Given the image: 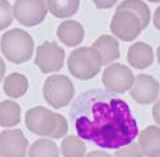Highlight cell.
I'll list each match as a JSON object with an SVG mask.
<instances>
[{"instance_id":"cell-1","label":"cell","mask_w":160,"mask_h":157,"mask_svg":"<svg viewBox=\"0 0 160 157\" xmlns=\"http://www.w3.org/2000/svg\"><path fill=\"white\" fill-rule=\"evenodd\" d=\"M79 138L105 149H118L138 135V125L128 104L108 91L90 89L79 95L70 109Z\"/></svg>"},{"instance_id":"cell-2","label":"cell","mask_w":160,"mask_h":157,"mask_svg":"<svg viewBox=\"0 0 160 157\" xmlns=\"http://www.w3.org/2000/svg\"><path fill=\"white\" fill-rule=\"evenodd\" d=\"M1 50L10 62L21 64L32 57L34 51V40L23 29L14 28L2 35Z\"/></svg>"},{"instance_id":"cell-3","label":"cell","mask_w":160,"mask_h":157,"mask_svg":"<svg viewBox=\"0 0 160 157\" xmlns=\"http://www.w3.org/2000/svg\"><path fill=\"white\" fill-rule=\"evenodd\" d=\"M67 66L74 77L88 80L95 77L102 66V60L98 51L93 47H80L70 53Z\"/></svg>"},{"instance_id":"cell-4","label":"cell","mask_w":160,"mask_h":157,"mask_svg":"<svg viewBox=\"0 0 160 157\" xmlns=\"http://www.w3.org/2000/svg\"><path fill=\"white\" fill-rule=\"evenodd\" d=\"M75 93L72 81L64 75H52L43 86L45 101L55 109L62 108L70 103Z\"/></svg>"},{"instance_id":"cell-5","label":"cell","mask_w":160,"mask_h":157,"mask_svg":"<svg viewBox=\"0 0 160 157\" xmlns=\"http://www.w3.org/2000/svg\"><path fill=\"white\" fill-rule=\"evenodd\" d=\"M12 14L24 26H36L46 17V3L44 0H16L12 8Z\"/></svg>"},{"instance_id":"cell-6","label":"cell","mask_w":160,"mask_h":157,"mask_svg":"<svg viewBox=\"0 0 160 157\" xmlns=\"http://www.w3.org/2000/svg\"><path fill=\"white\" fill-rule=\"evenodd\" d=\"M142 30L141 22L138 17L126 10L116 11L110 22V31L112 34L126 42L136 39Z\"/></svg>"},{"instance_id":"cell-7","label":"cell","mask_w":160,"mask_h":157,"mask_svg":"<svg viewBox=\"0 0 160 157\" xmlns=\"http://www.w3.org/2000/svg\"><path fill=\"white\" fill-rule=\"evenodd\" d=\"M65 59V51L57 43L45 41L36 50L34 62L43 73L59 71Z\"/></svg>"},{"instance_id":"cell-8","label":"cell","mask_w":160,"mask_h":157,"mask_svg":"<svg viewBox=\"0 0 160 157\" xmlns=\"http://www.w3.org/2000/svg\"><path fill=\"white\" fill-rule=\"evenodd\" d=\"M134 75L131 69L120 63L109 65L102 74V83L109 91L124 93L132 87Z\"/></svg>"},{"instance_id":"cell-9","label":"cell","mask_w":160,"mask_h":157,"mask_svg":"<svg viewBox=\"0 0 160 157\" xmlns=\"http://www.w3.org/2000/svg\"><path fill=\"white\" fill-rule=\"evenodd\" d=\"M25 124L34 134L50 136L55 125V113L42 106L31 108L25 115Z\"/></svg>"},{"instance_id":"cell-10","label":"cell","mask_w":160,"mask_h":157,"mask_svg":"<svg viewBox=\"0 0 160 157\" xmlns=\"http://www.w3.org/2000/svg\"><path fill=\"white\" fill-rule=\"evenodd\" d=\"M28 140L20 129L4 130L0 134V155L3 157H25Z\"/></svg>"},{"instance_id":"cell-11","label":"cell","mask_w":160,"mask_h":157,"mask_svg":"<svg viewBox=\"0 0 160 157\" xmlns=\"http://www.w3.org/2000/svg\"><path fill=\"white\" fill-rule=\"evenodd\" d=\"M133 87L130 95L136 102L140 104H150L158 97L159 84L154 77L147 74H139L134 79Z\"/></svg>"},{"instance_id":"cell-12","label":"cell","mask_w":160,"mask_h":157,"mask_svg":"<svg viewBox=\"0 0 160 157\" xmlns=\"http://www.w3.org/2000/svg\"><path fill=\"white\" fill-rule=\"evenodd\" d=\"M128 63L136 69L149 67L154 62L152 47L144 42H136L131 45L127 53Z\"/></svg>"},{"instance_id":"cell-13","label":"cell","mask_w":160,"mask_h":157,"mask_svg":"<svg viewBox=\"0 0 160 157\" xmlns=\"http://www.w3.org/2000/svg\"><path fill=\"white\" fill-rule=\"evenodd\" d=\"M138 146L142 154L147 157H159L160 129L158 126H148L142 130L138 137Z\"/></svg>"},{"instance_id":"cell-14","label":"cell","mask_w":160,"mask_h":157,"mask_svg":"<svg viewBox=\"0 0 160 157\" xmlns=\"http://www.w3.org/2000/svg\"><path fill=\"white\" fill-rule=\"evenodd\" d=\"M57 36L60 41L66 46H76L83 41L84 28L78 21L67 20L58 26Z\"/></svg>"},{"instance_id":"cell-15","label":"cell","mask_w":160,"mask_h":157,"mask_svg":"<svg viewBox=\"0 0 160 157\" xmlns=\"http://www.w3.org/2000/svg\"><path fill=\"white\" fill-rule=\"evenodd\" d=\"M98 51L102 60V64H108L120 57L119 43L110 35H102L92 45Z\"/></svg>"},{"instance_id":"cell-16","label":"cell","mask_w":160,"mask_h":157,"mask_svg":"<svg viewBox=\"0 0 160 157\" xmlns=\"http://www.w3.org/2000/svg\"><path fill=\"white\" fill-rule=\"evenodd\" d=\"M3 89L6 95L11 98H19L28 90V80L20 73H12L5 78Z\"/></svg>"},{"instance_id":"cell-17","label":"cell","mask_w":160,"mask_h":157,"mask_svg":"<svg viewBox=\"0 0 160 157\" xmlns=\"http://www.w3.org/2000/svg\"><path fill=\"white\" fill-rule=\"evenodd\" d=\"M80 0H46V7L53 16L67 18L74 15L79 8Z\"/></svg>"},{"instance_id":"cell-18","label":"cell","mask_w":160,"mask_h":157,"mask_svg":"<svg viewBox=\"0 0 160 157\" xmlns=\"http://www.w3.org/2000/svg\"><path fill=\"white\" fill-rule=\"evenodd\" d=\"M120 10H126L136 15L141 22L142 29H145L148 26L151 14L147 4L144 3L142 0H124L116 8V11H120Z\"/></svg>"},{"instance_id":"cell-19","label":"cell","mask_w":160,"mask_h":157,"mask_svg":"<svg viewBox=\"0 0 160 157\" xmlns=\"http://www.w3.org/2000/svg\"><path fill=\"white\" fill-rule=\"evenodd\" d=\"M20 122L19 105L10 100L0 102V125L3 127H12Z\"/></svg>"},{"instance_id":"cell-20","label":"cell","mask_w":160,"mask_h":157,"mask_svg":"<svg viewBox=\"0 0 160 157\" xmlns=\"http://www.w3.org/2000/svg\"><path fill=\"white\" fill-rule=\"evenodd\" d=\"M28 157H59V151L53 141L39 139L30 146Z\"/></svg>"},{"instance_id":"cell-21","label":"cell","mask_w":160,"mask_h":157,"mask_svg":"<svg viewBox=\"0 0 160 157\" xmlns=\"http://www.w3.org/2000/svg\"><path fill=\"white\" fill-rule=\"evenodd\" d=\"M85 150L86 147L83 141L73 135L67 136L61 143V152L64 157H83Z\"/></svg>"},{"instance_id":"cell-22","label":"cell","mask_w":160,"mask_h":157,"mask_svg":"<svg viewBox=\"0 0 160 157\" xmlns=\"http://www.w3.org/2000/svg\"><path fill=\"white\" fill-rule=\"evenodd\" d=\"M13 21L11 5L7 0H0V30L6 29Z\"/></svg>"},{"instance_id":"cell-23","label":"cell","mask_w":160,"mask_h":157,"mask_svg":"<svg viewBox=\"0 0 160 157\" xmlns=\"http://www.w3.org/2000/svg\"><path fill=\"white\" fill-rule=\"evenodd\" d=\"M114 157H143V154L138 144L131 142L118 148L114 153Z\"/></svg>"},{"instance_id":"cell-24","label":"cell","mask_w":160,"mask_h":157,"mask_svg":"<svg viewBox=\"0 0 160 157\" xmlns=\"http://www.w3.org/2000/svg\"><path fill=\"white\" fill-rule=\"evenodd\" d=\"M68 131V124L67 121L63 116L60 114H55V125L50 137L52 138H61L67 133Z\"/></svg>"},{"instance_id":"cell-25","label":"cell","mask_w":160,"mask_h":157,"mask_svg":"<svg viewBox=\"0 0 160 157\" xmlns=\"http://www.w3.org/2000/svg\"><path fill=\"white\" fill-rule=\"evenodd\" d=\"M96 7L99 9H108L116 4L117 0H92Z\"/></svg>"},{"instance_id":"cell-26","label":"cell","mask_w":160,"mask_h":157,"mask_svg":"<svg viewBox=\"0 0 160 157\" xmlns=\"http://www.w3.org/2000/svg\"><path fill=\"white\" fill-rule=\"evenodd\" d=\"M85 157H112V156L107 152H104L102 150H95V151H91V152L88 153Z\"/></svg>"},{"instance_id":"cell-27","label":"cell","mask_w":160,"mask_h":157,"mask_svg":"<svg viewBox=\"0 0 160 157\" xmlns=\"http://www.w3.org/2000/svg\"><path fill=\"white\" fill-rule=\"evenodd\" d=\"M4 74H5V63L3 61V59L0 57V81L2 80Z\"/></svg>"},{"instance_id":"cell-28","label":"cell","mask_w":160,"mask_h":157,"mask_svg":"<svg viewBox=\"0 0 160 157\" xmlns=\"http://www.w3.org/2000/svg\"><path fill=\"white\" fill-rule=\"evenodd\" d=\"M158 15H159V7L156 9V11H155V15H154V25L155 27L159 29V21H158Z\"/></svg>"},{"instance_id":"cell-29","label":"cell","mask_w":160,"mask_h":157,"mask_svg":"<svg viewBox=\"0 0 160 157\" xmlns=\"http://www.w3.org/2000/svg\"><path fill=\"white\" fill-rule=\"evenodd\" d=\"M158 106H159V102L156 103V105H155V108H154V116H155V120H156V122L159 123V120H158V116H157V109H158Z\"/></svg>"},{"instance_id":"cell-30","label":"cell","mask_w":160,"mask_h":157,"mask_svg":"<svg viewBox=\"0 0 160 157\" xmlns=\"http://www.w3.org/2000/svg\"><path fill=\"white\" fill-rule=\"evenodd\" d=\"M149 2H152V3H158L160 0H148Z\"/></svg>"},{"instance_id":"cell-31","label":"cell","mask_w":160,"mask_h":157,"mask_svg":"<svg viewBox=\"0 0 160 157\" xmlns=\"http://www.w3.org/2000/svg\"><path fill=\"white\" fill-rule=\"evenodd\" d=\"M0 157H3V156H2V155H0Z\"/></svg>"}]
</instances>
